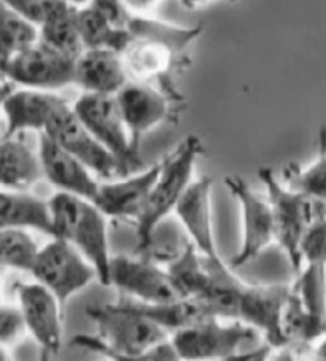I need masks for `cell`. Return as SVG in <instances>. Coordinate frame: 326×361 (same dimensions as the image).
I'll list each match as a JSON object with an SVG mask.
<instances>
[{
    "label": "cell",
    "mask_w": 326,
    "mask_h": 361,
    "mask_svg": "<svg viewBox=\"0 0 326 361\" xmlns=\"http://www.w3.org/2000/svg\"><path fill=\"white\" fill-rule=\"evenodd\" d=\"M129 301L134 304V307L139 312L147 315L155 323H158L169 334L199 325V323L210 319H217V317H212L198 301L191 300V298H181V300L156 304H143L134 300Z\"/></svg>",
    "instance_id": "23"
},
{
    "label": "cell",
    "mask_w": 326,
    "mask_h": 361,
    "mask_svg": "<svg viewBox=\"0 0 326 361\" xmlns=\"http://www.w3.org/2000/svg\"><path fill=\"white\" fill-rule=\"evenodd\" d=\"M66 2H68L71 5H73V7H85V5L91 4V0H66Z\"/></svg>",
    "instance_id": "37"
},
{
    "label": "cell",
    "mask_w": 326,
    "mask_h": 361,
    "mask_svg": "<svg viewBox=\"0 0 326 361\" xmlns=\"http://www.w3.org/2000/svg\"><path fill=\"white\" fill-rule=\"evenodd\" d=\"M212 186L213 182L209 177L194 178V182L180 199L174 215L183 228L188 240L196 247L199 253L212 259H220L215 231H213L212 215Z\"/></svg>",
    "instance_id": "17"
},
{
    "label": "cell",
    "mask_w": 326,
    "mask_h": 361,
    "mask_svg": "<svg viewBox=\"0 0 326 361\" xmlns=\"http://www.w3.org/2000/svg\"><path fill=\"white\" fill-rule=\"evenodd\" d=\"M258 177L266 188L275 220V244L294 272L301 267V245L309 229L326 219V202L286 186L271 167H261Z\"/></svg>",
    "instance_id": "3"
},
{
    "label": "cell",
    "mask_w": 326,
    "mask_h": 361,
    "mask_svg": "<svg viewBox=\"0 0 326 361\" xmlns=\"http://www.w3.org/2000/svg\"><path fill=\"white\" fill-rule=\"evenodd\" d=\"M313 353L318 361H326V336H323L315 345H313Z\"/></svg>",
    "instance_id": "35"
},
{
    "label": "cell",
    "mask_w": 326,
    "mask_h": 361,
    "mask_svg": "<svg viewBox=\"0 0 326 361\" xmlns=\"http://www.w3.org/2000/svg\"><path fill=\"white\" fill-rule=\"evenodd\" d=\"M0 2L39 27L59 0H0Z\"/></svg>",
    "instance_id": "30"
},
{
    "label": "cell",
    "mask_w": 326,
    "mask_h": 361,
    "mask_svg": "<svg viewBox=\"0 0 326 361\" xmlns=\"http://www.w3.org/2000/svg\"><path fill=\"white\" fill-rule=\"evenodd\" d=\"M30 276L66 306L73 295L97 280L94 266L67 240L52 238L39 248Z\"/></svg>",
    "instance_id": "6"
},
{
    "label": "cell",
    "mask_w": 326,
    "mask_h": 361,
    "mask_svg": "<svg viewBox=\"0 0 326 361\" xmlns=\"http://www.w3.org/2000/svg\"><path fill=\"white\" fill-rule=\"evenodd\" d=\"M183 2L188 5V7H196V5L207 4V2H210V0H183Z\"/></svg>",
    "instance_id": "39"
},
{
    "label": "cell",
    "mask_w": 326,
    "mask_h": 361,
    "mask_svg": "<svg viewBox=\"0 0 326 361\" xmlns=\"http://www.w3.org/2000/svg\"><path fill=\"white\" fill-rule=\"evenodd\" d=\"M78 29L85 49H114L123 53L133 40L126 29L116 27L92 5L78 8Z\"/></svg>",
    "instance_id": "24"
},
{
    "label": "cell",
    "mask_w": 326,
    "mask_h": 361,
    "mask_svg": "<svg viewBox=\"0 0 326 361\" xmlns=\"http://www.w3.org/2000/svg\"><path fill=\"white\" fill-rule=\"evenodd\" d=\"M258 334L242 322L224 325L220 319H210L171 334V342L181 361H218L241 353Z\"/></svg>",
    "instance_id": "8"
},
{
    "label": "cell",
    "mask_w": 326,
    "mask_h": 361,
    "mask_svg": "<svg viewBox=\"0 0 326 361\" xmlns=\"http://www.w3.org/2000/svg\"><path fill=\"white\" fill-rule=\"evenodd\" d=\"M161 167L162 159L137 173H129L114 182L100 183L92 202L109 219H124L135 223L145 209Z\"/></svg>",
    "instance_id": "15"
},
{
    "label": "cell",
    "mask_w": 326,
    "mask_h": 361,
    "mask_svg": "<svg viewBox=\"0 0 326 361\" xmlns=\"http://www.w3.org/2000/svg\"><path fill=\"white\" fill-rule=\"evenodd\" d=\"M40 40L39 27L0 2V61L13 58Z\"/></svg>",
    "instance_id": "26"
},
{
    "label": "cell",
    "mask_w": 326,
    "mask_h": 361,
    "mask_svg": "<svg viewBox=\"0 0 326 361\" xmlns=\"http://www.w3.org/2000/svg\"><path fill=\"white\" fill-rule=\"evenodd\" d=\"M54 355L49 353L47 350H40V357H39V361H54Z\"/></svg>",
    "instance_id": "38"
},
{
    "label": "cell",
    "mask_w": 326,
    "mask_h": 361,
    "mask_svg": "<svg viewBox=\"0 0 326 361\" xmlns=\"http://www.w3.org/2000/svg\"><path fill=\"white\" fill-rule=\"evenodd\" d=\"M39 158L42 172L59 192L94 201L100 182L90 167L58 145L45 134H39Z\"/></svg>",
    "instance_id": "16"
},
{
    "label": "cell",
    "mask_w": 326,
    "mask_h": 361,
    "mask_svg": "<svg viewBox=\"0 0 326 361\" xmlns=\"http://www.w3.org/2000/svg\"><path fill=\"white\" fill-rule=\"evenodd\" d=\"M131 82L152 85L158 82L161 91L180 101L177 90L174 88L172 73L179 66L181 54L174 47L156 39H133L121 53Z\"/></svg>",
    "instance_id": "14"
},
{
    "label": "cell",
    "mask_w": 326,
    "mask_h": 361,
    "mask_svg": "<svg viewBox=\"0 0 326 361\" xmlns=\"http://www.w3.org/2000/svg\"><path fill=\"white\" fill-rule=\"evenodd\" d=\"M67 101L53 91L15 88L4 104L5 135L15 137L26 130L42 134L52 116Z\"/></svg>",
    "instance_id": "18"
},
{
    "label": "cell",
    "mask_w": 326,
    "mask_h": 361,
    "mask_svg": "<svg viewBox=\"0 0 326 361\" xmlns=\"http://www.w3.org/2000/svg\"><path fill=\"white\" fill-rule=\"evenodd\" d=\"M86 317L96 326V338L120 353H142L171 338L166 329L150 320L131 301L91 304Z\"/></svg>",
    "instance_id": "4"
},
{
    "label": "cell",
    "mask_w": 326,
    "mask_h": 361,
    "mask_svg": "<svg viewBox=\"0 0 326 361\" xmlns=\"http://www.w3.org/2000/svg\"><path fill=\"white\" fill-rule=\"evenodd\" d=\"M77 58L37 42L13 58L0 61V77L15 86L54 91L75 85Z\"/></svg>",
    "instance_id": "7"
},
{
    "label": "cell",
    "mask_w": 326,
    "mask_h": 361,
    "mask_svg": "<svg viewBox=\"0 0 326 361\" xmlns=\"http://www.w3.org/2000/svg\"><path fill=\"white\" fill-rule=\"evenodd\" d=\"M42 134L66 148L68 153L90 167L97 177L105 180L126 177L118 159L86 129L68 102L52 116Z\"/></svg>",
    "instance_id": "11"
},
{
    "label": "cell",
    "mask_w": 326,
    "mask_h": 361,
    "mask_svg": "<svg viewBox=\"0 0 326 361\" xmlns=\"http://www.w3.org/2000/svg\"><path fill=\"white\" fill-rule=\"evenodd\" d=\"M116 99L137 153H140L143 137L159 124L174 120L179 111L175 105L179 107L180 104L159 88L139 82H129L118 92Z\"/></svg>",
    "instance_id": "12"
},
{
    "label": "cell",
    "mask_w": 326,
    "mask_h": 361,
    "mask_svg": "<svg viewBox=\"0 0 326 361\" xmlns=\"http://www.w3.org/2000/svg\"><path fill=\"white\" fill-rule=\"evenodd\" d=\"M16 300L26 320L29 334L40 345V350H47L56 357L61 352L64 338L62 302L35 280L18 285Z\"/></svg>",
    "instance_id": "13"
},
{
    "label": "cell",
    "mask_w": 326,
    "mask_h": 361,
    "mask_svg": "<svg viewBox=\"0 0 326 361\" xmlns=\"http://www.w3.org/2000/svg\"><path fill=\"white\" fill-rule=\"evenodd\" d=\"M296 361H318L313 353V345H303L299 350Z\"/></svg>",
    "instance_id": "34"
},
{
    "label": "cell",
    "mask_w": 326,
    "mask_h": 361,
    "mask_svg": "<svg viewBox=\"0 0 326 361\" xmlns=\"http://www.w3.org/2000/svg\"><path fill=\"white\" fill-rule=\"evenodd\" d=\"M39 244L26 229H0V269L30 272Z\"/></svg>",
    "instance_id": "27"
},
{
    "label": "cell",
    "mask_w": 326,
    "mask_h": 361,
    "mask_svg": "<svg viewBox=\"0 0 326 361\" xmlns=\"http://www.w3.org/2000/svg\"><path fill=\"white\" fill-rule=\"evenodd\" d=\"M53 216V238L67 240L90 261L97 280L109 286L111 263L109 240V216L90 199L56 191L48 199Z\"/></svg>",
    "instance_id": "1"
},
{
    "label": "cell",
    "mask_w": 326,
    "mask_h": 361,
    "mask_svg": "<svg viewBox=\"0 0 326 361\" xmlns=\"http://www.w3.org/2000/svg\"><path fill=\"white\" fill-rule=\"evenodd\" d=\"M15 88L16 86L11 82H8V80L4 78L2 82H0V118H2V115H4V104Z\"/></svg>",
    "instance_id": "33"
},
{
    "label": "cell",
    "mask_w": 326,
    "mask_h": 361,
    "mask_svg": "<svg viewBox=\"0 0 326 361\" xmlns=\"http://www.w3.org/2000/svg\"><path fill=\"white\" fill-rule=\"evenodd\" d=\"M282 182L299 192L326 202V128L318 130V153L312 164H288L282 171Z\"/></svg>",
    "instance_id": "25"
},
{
    "label": "cell",
    "mask_w": 326,
    "mask_h": 361,
    "mask_svg": "<svg viewBox=\"0 0 326 361\" xmlns=\"http://www.w3.org/2000/svg\"><path fill=\"white\" fill-rule=\"evenodd\" d=\"M272 347L261 345L258 348H252V350H243L241 353L234 355V357L218 360V361H266L269 352H271Z\"/></svg>",
    "instance_id": "32"
},
{
    "label": "cell",
    "mask_w": 326,
    "mask_h": 361,
    "mask_svg": "<svg viewBox=\"0 0 326 361\" xmlns=\"http://www.w3.org/2000/svg\"><path fill=\"white\" fill-rule=\"evenodd\" d=\"M0 361H15L13 358H11V355H10L7 347L0 345Z\"/></svg>",
    "instance_id": "36"
},
{
    "label": "cell",
    "mask_w": 326,
    "mask_h": 361,
    "mask_svg": "<svg viewBox=\"0 0 326 361\" xmlns=\"http://www.w3.org/2000/svg\"><path fill=\"white\" fill-rule=\"evenodd\" d=\"M129 82L123 54L114 49H85L75 62V86L83 92L116 96Z\"/></svg>",
    "instance_id": "19"
},
{
    "label": "cell",
    "mask_w": 326,
    "mask_h": 361,
    "mask_svg": "<svg viewBox=\"0 0 326 361\" xmlns=\"http://www.w3.org/2000/svg\"><path fill=\"white\" fill-rule=\"evenodd\" d=\"M0 272H2V269H0Z\"/></svg>",
    "instance_id": "41"
},
{
    "label": "cell",
    "mask_w": 326,
    "mask_h": 361,
    "mask_svg": "<svg viewBox=\"0 0 326 361\" xmlns=\"http://www.w3.org/2000/svg\"><path fill=\"white\" fill-rule=\"evenodd\" d=\"M39 35L40 42L75 58L85 51L78 29V7L66 0L56 4L52 13L39 26Z\"/></svg>",
    "instance_id": "22"
},
{
    "label": "cell",
    "mask_w": 326,
    "mask_h": 361,
    "mask_svg": "<svg viewBox=\"0 0 326 361\" xmlns=\"http://www.w3.org/2000/svg\"><path fill=\"white\" fill-rule=\"evenodd\" d=\"M72 345L97 353L109 361H181L171 342V338L159 345L142 353H120L105 347L94 334H78L72 339Z\"/></svg>",
    "instance_id": "28"
},
{
    "label": "cell",
    "mask_w": 326,
    "mask_h": 361,
    "mask_svg": "<svg viewBox=\"0 0 326 361\" xmlns=\"http://www.w3.org/2000/svg\"><path fill=\"white\" fill-rule=\"evenodd\" d=\"M72 107L86 129L118 159L124 176L143 166L140 153L133 148L116 96L83 92Z\"/></svg>",
    "instance_id": "5"
},
{
    "label": "cell",
    "mask_w": 326,
    "mask_h": 361,
    "mask_svg": "<svg viewBox=\"0 0 326 361\" xmlns=\"http://www.w3.org/2000/svg\"><path fill=\"white\" fill-rule=\"evenodd\" d=\"M161 2L162 0H121V4L129 11L131 16H152Z\"/></svg>",
    "instance_id": "31"
},
{
    "label": "cell",
    "mask_w": 326,
    "mask_h": 361,
    "mask_svg": "<svg viewBox=\"0 0 326 361\" xmlns=\"http://www.w3.org/2000/svg\"><path fill=\"white\" fill-rule=\"evenodd\" d=\"M35 229L53 238L49 201L29 191L0 190V229Z\"/></svg>",
    "instance_id": "20"
},
{
    "label": "cell",
    "mask_w": 326,
    "mask_h": 361,
    "mask_svg": "<svg viewBox=\"0 0 326 361\" xmlns=\"http://www.w3.org/2000/svg\"><path fill=\"white\" fill-rule=\"evenodd\" d=\"M29 334L26 320L18 304L0 302V345L15 347Z\"/></svg>",
    "instance_id": "29"
},
{
    "label": "cell",
    "mask_w": 326,
    "mask_h": 361,
    "mask_svg": "<svg viewBox=\"0 0 326 361\" xmlns=\"http://www.w3.org/2000/svg\"><path fill=\"white\" fill-rule=\"evenodd\" d=\"M2 80H4V78H2V77H0V82H2Z\"/></svg>",
    "instance_id": "40"
},
{
    "label": "cell",
    "mask_w": 326,
    "mask_h": 361,
    "mask_svg": "<svg viewBox=\"0 0 326 361\" xmlns=\"http://www.w3.org/2000/svg\"><path fill=\"white\" fill-rule=\"evenodd\" d=\"M109 286H115L129 300L143 304L169 302L185 298L166 266L143 255H114Z\"/></svg>",
    "instance_id": "9"
},
{
    "label": "cell",
    "mask_w": 326,
    "mask_h": 361,
    "mask_svg": "<svg viewBox=\"0 0 326 361\" xmlns=\"http://www.w3.org/2000/svg\"><path fill=\"white\" fill-rule=\"evenodd\" d=\"M42 177L39 152L18 135L0 139V190L29 191Z\"/></svg>",
    "instance_id": "21"
},
{
    "label": "cell",
    "mask_w": 326,
    "mask_h": 361,
    "mask_svg": "<svg viewBox=\"0 0 326 361\" xmlns=\"http://www.w3.org/2000/svg\"><path fill=\"white\" fill-rule=\"evenodd\" d=\"M204 145L198 135H188L174 150L162 158V167L158 180L148 197L139 220L134 223L137 252H142L148 245L153 233L169 215L174 214L175 207L183 197L186 190L194 182V171Z\"/></svg>",
    "instance_id": "2"
},
{
    "label": "cell",
    "mask_w": 326,
    "mask_h": 361,
    "mask_svg": "<svg viewBox=\"0 0 326 361\" xmlns=\"http://www.w3.org/2000/svg\"><path fill=\"white\" fill-rule=\"evenodd\" d=\"M224 185L239 204L242 214V244L229 263L233 269H239L275 242L274 212L267 196L253 191L242 177H224Z\"/></svg>",
    "instance_id": "10"
}]
</instances>
